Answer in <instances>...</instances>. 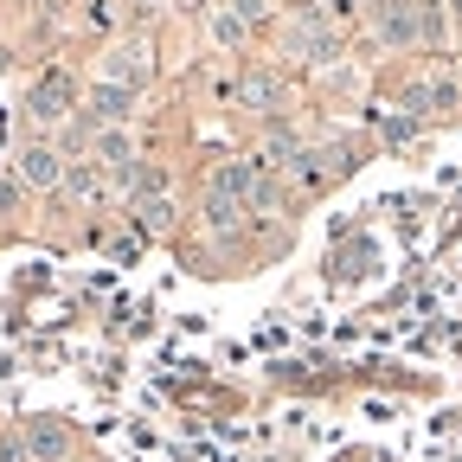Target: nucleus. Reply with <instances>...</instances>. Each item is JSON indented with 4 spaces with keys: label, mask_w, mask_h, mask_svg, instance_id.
<instances>
[{
    "label": "nucleus",
    "mask_w": 462,
    "mask_h": 462,
    "mask_svg": "<svg viewBox=\"0 0 462 462\" xmlns=\"http://www.w3.org/2000/svg\"><path fill=\"white\" fill-rule=\"evenodd\" d=\"M65 167H71V161L58 154L51 142H26V148L14 154V173H20V187H39V193H45V187H65Z\"/></svg>",
    "instance_id": "nucleus-1"
},
{
    "label": "nucleus",
    "mask_w": 462,
    "mask_h": 462,
    "mask_svg": "<svg viewBox=\"0 0 462 462\" xmlns=\"http://www.w3.org/2000/svg\"><path fill=\"white\" fill-rule=\"evenodd\" d=\"M148 78H154V58H148L142 39H123V45H109V51H103V84L135 90V84H148Z\"/></svg>",
    "instance_id": "nucleus-2"
},
{
    "label": "nucleus",
    "mask_w": 462,
    "mask_h": 462,
    "mask_svg": "<svg viewBox=\"0 0 462 462\" xmlns=\"http://www.w3.org/2000/svg\"><path fill=\"white\" fill-rule=\"evenodd\" d=\"M84 116H90V129H123L129 116H135V90H123V84H90L84 90Z\"/></svg>",
    "instance_id": "nucleus-3"
},
{
    "label": "nucleus",
    "mask_w": 462,
    "mask_h": 462,
    "mask_svg": "<svg viewBox=\"0 0 462 462\" xmlns=\"http://www.w3.org/2000/svg\"><path fill=\"white\" fill-rule=\"evenodd\" d=\"M424 26H418V7H411V0H379V7H373V39L379 45H411Z\"/></svg>",
    "instance_id": "nucleus-4"
},
{
    "label": "nucleus",
    "mask_w": 462,
    "mask_h": 462,
    "mask_svg": "<svg viewBox=\"0 0 462 462\" xmlns=\"http://www.w3.org/2000/svg\"><path fill=\"white\" fill-rule=\"evenodd\" d=\"M78 109V90H71V78H39L32 84V97H26V116H32V123H58V116H71Z\"/></svg>",
    "instance_id": "nucleus-5"
},
{
    "label": "nucleus",
    "mask_w": 462,
    "mask_h": 462,
    "mask_svg": "<svg viewBox=\"0 0 462 462\" xmlns=\"http://www.w3.org/2000/svg\"><path fill=\"white\" fill-rule=\"evenodd\" d=\"M26 456H39V462H65V456H71V430L58 424V418H32V424H26Z\"/></svg>",
    "instance_id": "nucleus-6"
},
{
    "label": "nucleus",
    "mask_w": 462,
    "mask_h": 462,
    "mask_svg": "<svg viewBox=\"0 0 462 462\" xmlns=\"http://www.w3.org/2000/svg\"><path fill=\"white\" fill-rule=\"evenodd\" d=\"M90 154H97V167L123 173V167H135V135L129 129H97L90 135Z\"/></svg>",
    "instance_id": "nucleus-7"
},
{
    "label": "nucleus",
    "mask_w": 462,
    "mask_h": 462,
    "mask_svg": "<svg viewBox=\"0 0 462 462\" xmlns=\"http://www.w3.org/2000/svg\"><path fill=\"white\" fill-rule=\"evenodd\" d=\"M263 180H257V167L251 161H225L218 173H212V199H251Z\"/></svg>",
    "instance_id": "nucleus-8"
},
{
    "label": "nucleus",
    "mask_w": 462,
    "mask_h": 462,
    "mask_svg": "<svg viewBox=\"0 0 462 462\" xmlns=\"http://www.w3.org/2000/svg\"><path fill=\"white\" fill-rule=\"evenodd\" d=\"M238 212H245L238 199H212V206H206V225L218 231V238H231V231H238Z\"/></svg>",
    "instance_id": "nucleus-9"
},
{
    "label": "nucleus",
    "mask_w": 462,
    "mask_h": 462,
    "mask_svg": "<svg viewBox=\"0 0 462 462\" xmlns=\"http://www.w3.org/2000/svg\"><path fill=\"white\" fill-rule=\"evenodd\" d=\"M65 187H71V193H78V199H97V193H103V173H97V167H84V161H78V167H65Z\"/></svg>",
    "instance_id": "nucleus-10"
},
{
    "label": "nucleus",
    "mask_w": 462,
    "mask_h": 462,
    "mask_svg": "<svg viewBox=\"0 0 462 462\" xmlns=\"http://www.w3.org/2000/svg\"><path fill=\"white\" fill-rule=\"evenodd\" d=\"M135 218H142L148 231H167V225H173V206H167V199H142V206H135Z\"/></svg>",
    "instance_id": "nucleus-11"
},
{
    "label": "nucleus",
    "mask_w": 462,
    "mask_h": 462,
    "mask_svg": "<svg viewBox=\"0 0 462 462\" xmlns=\"http://www.w3.org/2000/svg\"><path fill=\"white\" fill-rule=\"evenodd\" d=\"M20 199H26L20 180H0V212H20Z\"/></svg>",
    "instance_id": "nucleus-12"
},
{
    "label": "nucleus",
    "mask_w": 462,
    "mask_h": 462,
    "mask_svg": "<svg viewBox=\"0 0 462 462\" xmlns=\"http://www.w3.org/2000/svg\"><path fill=\"white\" fill-rule=\"evenodd\" d=\"M360 7H354V0H328V20H354Z\"/></svg>",
    "instance_id": "nucleus-13"
}]
</instances>
